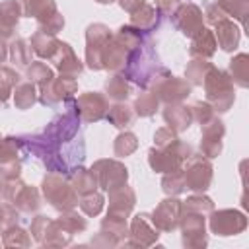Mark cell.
Instances as JSON below:
<instances>
[{"label":"cell","instance_id":"1","mask_svg":"<svg viewBox=\"0 0 249 249\" xmlns=\"http://www.w3.org/2000/svg\"><path fill=\"white\" fill-rule=\"evenodd\" d=\"M109 39L111 33L105 25H91L88 29V64L91 68H103V49Z\"/></svg>","mask_w":249,"mask_h":249},{"label":"cell","instance_id":"2","mask_svg":"<svg viewBox=\"0 0 249 249\" xmlns=\"http://www.w3.org/2000/svg\"><path fill=\"white\" fill-rule=\"evenodd\" d=\"M43 187H45V196H49L53 206H56V208H70V206L76 204L74 202V195L70 191V185L62 183L60 179L49 177V179H45Z\"/></svg>","mask_w":249,"mask_h":249},{"label":"cell","instance_id":"3","mask_svg":"<svg viewBox=\"0 0 249 249\" xmlns=\"http://www.w3.org/2000/svg\"><path fill=\"white\" fill-rule=\"evenodd\" d=\"M243 228H245V218L239 212L224 210L220 214H214V218H212V230L220 235H231Z\"/></svg>","mask_w":249,"mask_h":249},{"label":"cell","instance_id":"4","mask_svg":"<svg viewBox=\"0 0 249 249\" xmlns=\"http://www.w3.org/2000/svg\"><path fill=\"white\" fill-rule=\"evenodd\" d=\"M210 171L212 169H210V165L206 161H193L191 167L183 175L185 177V185L189 189H193V191H204L208 187V183H210V177H212Z\"/></svg>","mask_w":249,"mask_h":249},{"label":"cell","instance_id":"5","mask_svg":"<svg viewBox=\"0 0 249 249\" xmlns=\"http://www.w3.org/2000/svg\"><path fill=\"white\" fill-rule=\"evenodd\" d=\"M177 27L185 33V35H196L202 29V16L200 10L196 6H183L175 18Z\"/></svg>","mask_w":249,"mask_h":249},{"label":"cell","instance_id":"6","mask_svg":"<svg viewBox=\"0 0 249 249\" xmlns=\"http://www.w3.org/2000/svg\"><path fill=\"white\" fill-rule=\"evenodd\" d=\"M105 107H107L105 99L101 95H97V93H88V95L80 97L78 103H76L78 113H82L86 121H97V119H101L103 113H105Z\"/></svg>","mask_w":249,"mask_h":249},{"label":"cell","instance_id":"7","mask_svg":"<svg viewBox=\"0 0 249 249\" xmlns=\"http://www.w3.org/2000/svg\"><path fill=\"white\" fill-rule=\"evenodd\" d=\"M179 210V202L177 200H163L160 204V208L154 212V224H158L161 230H171L175 228V218Z\"/></svg>","mask_w":249,"mask_h":249},{"label":"cell","instance_id":"8","mask_svg":"<svg viewBox=\"0 0 249 249\" xmlns=\"http://www.w3.org/2000/svg\"><path fill=\"white\" fill-rule=\"evenodd\" d=\"M160 95L169 103H173V101H179V99H183L185 95H189V86L185 84V82H181V80H175L173 76H167V80L160 86Z\"/></svg>","mask_w":249,"mask_h":249},{"label":"cell","instance_id":"9","mask_svg":"<svg viewBox=\"0 0 249 249\" xmlns=\"http://www.w3.org/2000/svg\"><path fill=\"white\" fill-rule=\"evenodd\" d=\"M239 41V33H237V27L233 23H230L226 18L218 21V43L224 51H231L235 49Z\"/></svg>","mask_w":249,"mask_h":249},{"label":"cell","instance_id":"10","mask_svg":"<svg viewBox=\"0 0 249 249\" xmlns=\"http://www.w3.org/2000/svg\"><path fill=\"white\" fill-rule=\"evenodd\" d=\"M18 23V4L6 2L0 6V33L10 35V29Z\"/></svg>","mask_w":249,"mask_h":249},{"label":"cell","instance_id":"11","mask_svg":"<svg viewBox=\"0 0 249 249\" xmlns=\"http://www.w3.org/2000/svg\"><path fill=\"white\" fill-rule=\"evenodd\" d=\"M165 121L171 123V126H175L177 130H183L189 126L191 123V113L185 107H167L165 111Z\"/></svg>","mask_w":249,"mask_h":249},{"label":"cell","instance_id":"12","mask_svg":"<svg viewBox=\"0 0 249 249\" xmlns=\"http://www.w3.org/2000/svg\"><path fill=\"white\" fill-rule=\"evenodd\" d=\"M214 47H216V43H214L212 33L204 29V43H202V39H200V35H198V39L193 43L191 54H202V56H210V54L214 53Z\"/></svg>","mask_w":249,"mask_h":249},{"label":"cell","instance_id":"13","mask_svg":"<svg viewBox=\"0 0 249 249\" xmlns=\"http://www.w3.org/2000/svg\"><path fill=\"white\" fill-rule=\"evenodd\" d=\"M109 121L115 124V126H126L130 121H132V113L128 107L124 105H115L111 111H109Z\"/></svg>","mask_w":249,"mask_h":249},{"label":"cell","instance_id":"14","mask_svg":"<svg viewBox=\"0 0 249 249\" xmlns=\"http://www.w3.org/2000/svg\"><path fill=\"white\" fill-rule=\"evenodd\" d=\"M107 93L111 99H124L128 95V88H126L123 78L115 76V78L107 80Z\"/></svg>","mask_w":249,"mask_h":249},{"label":"cell","instance_id":"15","mask_svg":"<svg viewBox=\"0 0 249 249\" xmlns=\"http://www.w3.org/2000/svg\"><path fill=\"white\" fill-rule=\"evenodd\" d=\"M33 101H35V89H33V86L31 84L19 86L18 91H16V105L19 109H25V107L33 105Z\"/></svg>","mask_w":249,"mask_h":249},{"label":"cell","instance_id":"16","mask_svg":"<svg viewBox=\"0 0 249 249\" xmlns=\"http://www.w3.org/2000/svg\"><path fill=\"white\" fill-rule=\"evenodd\" d=\"M156 107H158V97L156 95L144 93V95H140L136 99V111H138V115L148 117V115H152L156 111Z\"/></svg>","mask_w":249,"mask_h":249},{"label":"cell","instance_id":"17","mask_svg":"<svg viewBox=\"0 0 249 249\" xmlns=\"http://www.w3.org/2000/svg\"><path fill=\"white\" fill-rule=\"evenodd\" d=\"M27 76H29V80L33 78V80H37V82H41L43 86H47V82H51L53 80V72L43 64V62H37V64H33L31 68H29V72H27Z\"/></svg>","mask_w":249,"mask_h":249},{"label":"cell","instance_id":"18","mask_svg":"<svg viewBox=\"0 0 249 249\" xmlns=\"http://www.w3.org/2000/svg\"><path fill=\"white\" fill-rule=\"evenodd\" d=\"M136 148V138H134V134H121L119 138H117V142H115V152L119 154V156H126V154H130L132 150Z\"/></svg>","mask_w":249,"mask_h":249},{"label":"cell","instance_id":"19","mask_svg":"<svg viewBox=\"0 0 249 249\" xmlns=\"http://www.w3.org/2000/svg\"><path fill=\"white\" fill-rule=\"evenodd\" d=\"M245 60H247V56L245 54H239L235 60H231V72L235 74V78H239V84L241 86H247V80H245V76H247V72H245Z\"/></svg>","mask_w":249,"mask_h":249},{"label":"cell","instance_id":"20","mask_svg":"<svg viewBox=\"0 0 249 249\" xmlns=\"http://www.w3.org/2000/svg\"><path fill=\"white\" fill-rule=\"evenodd\" d=\"M27 49H25V43L23 41H18V43H14V47H12V58L18 62V64H27L29 62V58L27 56H23V53H25Z\"/></svg>","mask_w":249,"mask_h":249},{"label":"cell","instance_id":"21","mask_svg":"<svg viewBox=\"0 0 249 249\" xmlns=\"http://www.w3.org/2000/svg\"><path fill=\"white\" fill-rule=\"evenodd\" d=\"M142 4H144V0H121V6L128 12H136Z\"/></svg>","mask_w":249,"mask_h":249},{"label":"cell","instance_id":"22","mask_svg":"<svg viewBox=\"0 0 249 249\" xmlns=\"http://www.w3.org/2000/svg\"><path fill=\"white\" fill-rule=\"evenodd\" d=\"M156 4H158V8H161L163 12H167V10H171L177 4V0H156Z\"/></svg>","mask_w":249,"mask_h":249},{"label":"cell","instance_id":"23","mask_svg":"<svg viewBox=\"0 0 249 249\" xmlns=\"http://www.w3.org/2000/svg\"><path fill=\"white\" fill-rule=\"evenodd\" d=\"M97 2H101V4H109V2H113V0H97Z\"/></svg>","mask_w":249,"mask_h":249}]
</instances>
